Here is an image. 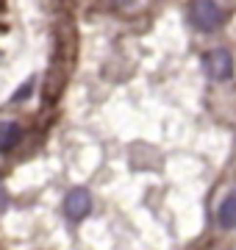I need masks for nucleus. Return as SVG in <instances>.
<instances>
[{"mask_svg": "<svg viewBox=\"0 0 236 250\" xmlns=\"http://www.w3.org/2000/svg\"><path fill=\"white\" fill-rule=\"evenodd\" d=\"M189 20L200 31H217L225 22V14H222V6H217V3H192Z\"/></svg>", "mask_w": 236, "mask_h": 250, "instance_id": "1", "label": "nucleus"}, {"mask_svg": "<svg viewBox=\"0 0 236 250\" xmlns=\"http://www.w3.org/2000/svg\"><path fill=\"white\" fill-rule=\"evenodd\" d=\"M203 64H206V72H209L214 81H228L231 75H234V59H231V53L222 50V47L206 53Z\"/></svg>", "mask_w": 236, "mask_h": 250, "instance_id": "2", "label": "nucleus"}, {"mask_svg": "<svg viewBox=\"0 0 236 250\" xmlns=\"http://www.w3.org/2000/svg\"><path fill=\"white\" fill-rule=\"evenodd\" d=\"M92 208V197L86 189H73L70 195H67V203H64V211L70 220H83V217L89 214Z\"/></svg>", "mask_w": 236, "mask_h": 250, "instance_id": "3", "label": "nucleus"}, {"mask_svg": "<svg viewBox=\"0 0 236 250\" xmlns=\"http://www.w3.org/2000/svg\"><path fill=\"white\" fill-rule=\"evenodd\" d=\"M217 223L222 228H236V192L222 197V203L217 206Z\"/></svg>", "mask_w": 236, "mask_h": 250, "instance_id": "4", "label": "nucleus"}, {"mask_svg": "<svg viewBox=\"0 0 236 250\" xmlns=\"http://www.w3.org/2000/svg\"><path fill=\"white\" fill-rule=\"evenodd\" d=\"M20 136H22V131H20L17 123L0 120V150H11L20 142Z\"/></svg>", "mask_w": 236, "mask_h": 250, "instance_id": "5", "label": "nucleus"}, {"mask_svg": "<svg viewBox=\"0 0 236 250\" xmlns=\"http://www.w3.org/2000/svg\"><path fill=\"white\" fill-rule=\"evenodd\" d=\"M3 206H6V197H3V189H0V208H3Z\"/></svg>", "mask_w": 236, "mask_h": 250, "instance_id": "6", "label": "nucleus"}]
</instances>
